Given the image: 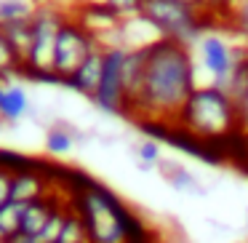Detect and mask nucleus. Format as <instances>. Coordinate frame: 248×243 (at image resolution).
I'll use <instances>...</instances> for the list:
<instances>
[{"label":"nucleus","instance_id":"obj_1","mask_svg":"<svg viewBox=\"0 0 248 243\" xmlns=\"http://www.w3.org/2000/svg\"><path fill=\"white\" fill-rule=\"evenodd\" d=\"M198 70H195L192 49L179 46L173 40H155L147 46L144 81L136 99L131 118L136 123H176L184 102L198 88Z\"/></svg>","mask_w":248,"mask_h":243},{"label":"nucleus","instance_id":"obj_2","mask_svg":"<svg viewBox=\"0 0 248 243\" xmlns=\"http://www.w3.org/2000/svg\"><path fill=\"white\" fill-rule=\"evenodd\" d=\"M72 209L86 222L91 243H144L141 219L104 184L86 182Z\"/></svg>","mask_w":248,"mask_h":243},{"label":"nucleus","instance_id":"obj_3","mask_svg":"<svg viewBox=\"0 0 248 243\" xmlns=\"http://www.w3.org/2000/svg\"><path fill=\"white\" fill-rule=\"evenodd\" d=\"M176 126L184 129L187 134L198 136L200 142L216 145V142L232 139V136L240 134L243 120L235 99L224 88L205 83L189 94V99L184 102L182 113L176 118Z\"/></svg>","mask_w":248,"mask_h":243},{"label":"nucleus","instance_id":"obj_4","mask_svg":"<svg viewBox=\"0 0 248 243\" xmlns=\"http://www.w3.org/2000/svg\"><path fill=\"white\" fill-rule=\"evenodd\" d=\"M139 14L163 40H173L187 49H195L205 35V11L187 6L182 0H141Z\"/></svg>","mask_w":248,"mask_h":243},{"label":"nucleus","instance_id":"obj_5","mask_svg":"<svg viewBox=\"0 0 248 243\" xmlns=\"http://www.w3.org/2000/svg\"><path fill=\"white\" fill-rule=\"evenodd\" d=\"M67 14L56 6H40L32 16V49L22 67V78L43 83H59L54 75V54H56V35Z\"/></svg>","mask_w":248,"mask_h":243},{"label":"nucleus","instance_id":"obj_6","mask_svg":"<svg viewBox=\"0 0 248 243\" xmlns=\"http://www.w3.org/2000/svg\"><path fill=\"white\" fill-rule=\"evenodd\" d=\"M99 43L93 40V35H88L83 30V24L78 22L72 14H67L64 22L56 35V54H54V75L59 83H64L83 62L88 59L91 51H96Z\"/></svg>","mask_w":248,"mask_h":243},{"label":"nucleus","instance_id":"obj_7","mask_svg":"<svg viewBox=\"0 0 248 243\" xmlns=\"http://www.w3.org/2000/svg\"><path fill=\"white\" fill-rule=\"evenodd\" d=\"M123 62L125 49L123 46H107L104 49V67L102 81L91 102L107 115H125V83H123Z\"/></svg>","mask_w":248,"mask_h":243},{"label":"nucleus","instance_id":"obj_8","mask_svg":"<svg viewBox=\"0 0 248 243\" xmlns=\"http://www.w3.org/2000/svg\"><path fill=\"white\" fill-rule=\"evenodd\" d=\"M195 49H198V56H200L203 70L211 75V83H214V86H221V83L230 78V72H232V67H235L237 56H240L243 46L237 49V46H232L224 35L205 32L203 38L198 40Z\"/></svg>","mask_w":248,"mask_h":243},{"label":"nucleus","instance_id":"obj_9","mask_svg":"<svg viewBox=\"0 0 248 243\" xmlns=\"http://www.w3.org/2000/svg\"><path fill=\"white\" fill-rule=\"evenodd\" d=\"M48 195V184H46V177L38 171V168L30 166H16L11 174V198L16 203H32L38 198H46Z\"/></svg>","mask_w":248,"mask_h":243},{"label":"nucleus","instance_id":"obj_10","mask_svg":"<svg viewBox=\"0 0 248 243\" xmlns=\"http://www.w3.org/2000/svg\"><path fill=\"white\" fill-rule=\"evenodd\" d=\"M102 67H104V46H99V49L91 51L88 59L67 78L64 86H70L72 91H78L80 97L93 99V94H96V88H99V81H102Z\"/></svg>","mask_w":248,"mask_h":243},{"label":"nucleus","instance_id":"obj_11","mask_svg":"<svg viewBox=\"0 0 248 243\" xmlns=\"http://www.w3.org/2000/svg\"><path fill=\"white\" fill-rule=\"evenodd\" d=\"M157 171H160V177L166 179L176 193H182V195L203 198V195L208 193V190L203 187V182H200V179L195 177L187 166H182V163H176V161H166V158H163V161L157 163Z\"/></svg>","mask_w":248,"mask_h":243},{"label":"nucleus","instance_id":"obj_12","mask_svg":"<svg viewBox=\"0 0 248 243\" xmlns=\"http://www.w3.org/2000/svg\"><path fill=\"white\" fill-rule=\"evenodd\" d=\"M56 206L59 203L51 200L48 195L32 200V203H27L24 206V214H22V227H19V232H24V235H38V232L43 230V225L48 222V216L54 214Z\"/></svg>","mask_w":248,"mask_h":243},{"label":"nucleus","instance_id":"obj_13","mask_svg":"<svg viewBox=\"0 0 248 243\" xmlns=\"http://www.w3.org/2000/svg\"><path fill=\"white\" fill-rule=\"evenodd\" d=\"M24 115H30V97L22 86H6L0 97V120L3 123H16Z\"/></svg>","mask_w":248,"mask_h":243},{"label":"nucleus","instance_id":"obj_14","mask_svg":"<svg viewBox=\"0 0 248 243\" xmlns=\"http://www.w3.org/2000/svg\"><path fill=\"white\" fill-rule=\"evenodd\" d=\"M0 32L6 35V40L11 43V49L16 51V56L22 59V67H24V62L30 56V49H32V19L6 24V27H0Z\"/></svg>","mask_w":248,"mask_h":243},{"label":"nucleus","instance_id":"obj_15","mask_svg":"<svg viewBox=\"0 0 248 243\" xmlns=\"http://www.w3.org/2000/svg\"><path fill=\"white\" fill-rule=\"evenodd\" d=\"M219 88H224V91L230 94L237 104L243 102V97L248 94V46H246V49H240V56H237V62H235V67H232L230 78H227Z\"/></svg>","mask_w":248,"mask_h":243},{"label":"nucleus","instance_id":"obj_16","mask_svg":"<svg viewBox=\"0 0 248 243\" xmlns=\"http://www.w3.org/2000/svg\"><path fill=\"white\" fill-rule=\"evenodd\" d=\"M78 139H80L78 129H72L70 123L59 120V123L51 126L48 134H46V150H48L51 155H67V152L72 150V145H75Z\"/></svg>","mask_w":248,"mask_h":243},{"label":"nucleus","instance_id":"obj_17","mask_svg":"<svg viewBox=\"0 0 248 243\" xmlns=\"http://www.w3.org/2000/svg\"><path fill=\"white\" fill-rule=\"evenodd\" d=\"M24 206L27 203H16V200H6V203L0 206V238H3V241L11 238L14 232H19Z\"/></svg>","mask_w":248,"mask_h":243},{"label":"nucleus","instance_id":"obj_18","mask_svg":"<svg viewBox=\"0 0 248 243\" xmlns=\"http://www.w3.org/2000/svg\"><path fill=\"white\" fill-rule=\"evenodd\" d=\"M56 243H91L88 230H86V222L80 219V214H78L72 206H70V211H67L64 227H62L59 241H56Z\"/></svg>","mask_w":248,"mask_h":243},{"label":"nucleus","instance_id":"obj_19","mask_svg":"<svg viewBox=\"0 0 248 243\" xmlns=\"http://www.w3.org/2000/svg\"><path fill=\"white\" fill-rule=\"evenodd\" d=\"M16 75H22V59L11 49L6 35L0 32V81H8V78H16Z\"/></svg>","mask_w":248,"mask_h":243},{"label":"nucleus","instance_id":"obj_20","mask_svg":"<svg viewBox=\"0 0 248 243\" xmlns=\"http://www.w3.org/2000/svg\"><path fill=\"white\" fill-rule=\"evenodd\" d=\"M224 14L230 19L232 32H237L240 38L248 40V0H230Z\"/></svg>","mask_w":248,"mask_h":243},{"label":"nucleus","instance_id":"obj_21","mask_svg":"<svg viewBox=\"0 0 248 243\" xmlns=\"http://www.w3.org/2000/svg\"><path fill=\"white\" fill-rule=\"evenodd\" d=\"M134 152H136V161H139L141 171H150V168H155L163 161V150H160V142L157 139H141L134 147Z\"/></svg>","mask_w":248,"mask_h":243},{"label":"nucleus","instance_id":"obj_22","mask_svg":"<svg viewBox=\"0 0 248 243\" xmlns=\"http://www.w3.org/2000/svg\"><path fill=\"white\" fill-rule=\"evenodd\" d=\"M104 6H109L120 19H131L141 11V0H104Z\"/></svg>","mask_w":248,"mask_h":243},{"label":"nucleus","instance_id":"obj_23","mask_svg":"<svg viewBox=\"0 0 248 243\" xmlns=\"http://www.w3.org/2000/svg\"><path fill=\"white\" fill-rule=\"evenodd\" d=\"M16 166H8L3 158H0V206L11 198V174Z\"/></svg>","mask_w":248,"mask_h":243},{"label":"nucleus","instance_id":"obj_24","mask_svg":"<svg viewBox=\"0 0 248 243\" xmlns=\"http://www.w3.org/2000/svg\"><path fill=\"white\" fill-rule=\"evenodd\" d=\"M227 3H230V0H205V6H208V11H211V8H219V11H224V8H227Z\"/></svg>","mask_w":248,"mask_h":243},{"label":"nucleus","instance_id":"obj_25","mask_svg":"<svg viewBox=\"0 0 248 243\" xmlns=\"http://www.w3.org/2000/svg\"><path fill=\"white\" fill-rule=\"evenodd\" d=\"M182 3H187V6H192V8H203V11H208L205 0H182Z\"/></svg>","mask_w":248,"mask_h":243},{"label":"nucleus","instance_id":"obj_26","mask_svg":"<svg viewBox=\"0 0 248 243\" xmlns=\"http://www.w3.org/2000/svg\"><path fill=\"white\" fill-rule=\"evenodd\" d=\"M3 91H6V86H3V81H0V97H3Z\"/></svg>","mask_w":248,"mask_h":243},{"label":"nucleus","instance_id":"obj_27","mask_svg":"<svg viewBox=\"0 0 248 243\" xmlns=\"http://www.w3.org/2000/svg\"><path fill=\"white\" fill-rule=\"evenodd\" d=\"M0 243H3V238H0Z\"/></svg>","mask_w":248,"mask_h":243}]
</instances>
